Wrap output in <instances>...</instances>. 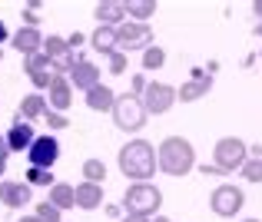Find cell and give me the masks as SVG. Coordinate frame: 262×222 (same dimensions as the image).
<instances>
[{"instance_id": "cell-1", "label": "cell", "mask_w": 262, "mask_h": 222, "mask_svg": "<svg viewBox=\"0 0 262 222\" xmlns=\"http://www.w3.org/2000/svg\"><path fill=\"white\" fill-rule=\"evenodd\" d=\"M120 169H123V176L133 179V183H146V179H153V172L160 169V156H156L153 143L129 140L126 146L120 149Z\"/></svg>"}, {"instance_id": "cell-2", "label": "cell", "mask_w": 262, "mask_h": 222, "mask_svg": "<svg viewBox=\"0 0 262 222\" xmlns=\"http://www.w3.org/2000/svg\"><path fill=\"white\" fill-rule=\"evenodd\" d=\"M156 156H160V172H166V176H186L196 169V149L183 136H166Z\"/></svg>"}, {"instance_id": "cell-3", "label": "cell", "mask_w": 262, "mask_h": 222, "mask_svg": "<svg viewBox=\"0 0 262 222\" xmlns=\"http://www.w3.org/2000/svg\"><path fill=\"white\" fill-rule=\"evenodd\" d=\"M163 206V192L156 189L153 183H133L123 196V209L129 216H143V219H153L156 209Z\"/></svg>"}, {"instance_id": "cell-4", "label": "cell", "mask_w": 262, "mask_h": 222, "mask_svg": "<svg viewBox=\"0 0 262 222\" xmlns=\"http://www.w3.org/2000/svg\"><path fill=\"white\" fill-rule=\"evenodd\" d=\"M246 159H249V146H246L239 136H223V140L212 146V166H216L219 172H236L246 166Z\"/></svg>"}, {"instance_id": "cell-5", "label": "cell", "mask_w": 262, "mask_h": 222, "mask_svg": "<svg viewBox=\"0 0 262 222\" xmlns=\"http://www.w3.org/2000/svg\"><path fill=\"white\" fill-rule=\"evenodd\" d=\"M146 106H143L140 96L133 93H123L116 96V106H113V123L116 129H123V133H136V129H143V123H146Z\"/></svg>"}, {"instance_id": "cell-6", "label": "cell", "mask_w": 262, "mask_h": 222, "mask_svg": "<svg viewBox=\"0 0 262 222\" xmlns=\"http://www.w3.org/2000/svg\"><path fill=\"white\" fill-rule=\"evenodd\" d=\"M246 206V192L239 189V186H216L212 189V196H209V209L216 212L219 219H232V216H239V209Z\"/></svg>"}, {"instance_id": "cell-7", "label": "cell", "mask_w": 262, "mask_h": 222, "mask_svg": "<svg viewBox=\"0 0 262 222\" xmlns=\"http://www.w3.org/2000/svg\"><path fill=\"white\" fill-rule=\"evenodd\" d=\"M176 100H179V90H176V86L160 83V80L146 83V93H143V106H146V113L163 116V113H169V109H173Z\"/></svg>"}, {"instance_id": "cell-8", "label": "cell", "mask_w": 262, "mask_h": 222, "mask_svg": "<svg viewBox=\"0 0 262 222\" xmlns=\"http://www.w3.org/2000/svg\"><path fill=\"white\" fill-rule=\"evenodd\" d=\"M43 53H47V60L53 63V70L60 76H70V70L77 66V57H73L67 37H47L43 40Z\"/></svg>"}, {"instance_id": "cell-9", "label": "cell", "mask_w": 262, "mask_h": 222, "mask_svg": "<svg viewBox=\"0 0 262 222\" xmlns=\"http://www.w3.org/2000/svg\"><path fill=\"white\" fill-rule=\"evenodd\" d=\"M116 37H120V50L129 53V50H149L153 47V30L146 24H120L116 27Z\"/></svg>"}, {"instance_id": "cell-10", "label": "cell", "mask_w": 262, "mask_h": 222, "mask_svg": "<svg viewBox=\"0 0 262 222\" xmlns=\"http://www.w3.org/2000/svg\"><path fill=\"white\" fill-rule=\"evenodd\" d=\"M24 70H27V76H30V83H33L37 90H50L53 76H60L57 70H53V63L47 60L43 50L33 53V57H24Z\"/></svg>"}, {"instance_id": "cell-11", "label": "cell", "mask_w": 262, "mask_h": 222, "mask_svg": "<svg viewBox=\"0 0 262 222\" xmlns=\"http://www.w3.org/2000/svg\"><path fill=\"white\" fill-rule=\"evenodd\" d=\"M27 159H30V166H37V169H50V166L60 159V143H57V136H37V143L30 146Z\"/></svg>"}, {"instance_id": "cell-12", "label": "cell", "mask_w": 262, "mask_h": 222, "mask_svg": "<svg viewBox=\"0 0 262 222\" xmlns=\"http://www.w3.org/2000/svg\"><path fill=\"white\" fill-rule=\"evenodd\" d=\"M30 183H24V179H7V183H0V203L7 206V209H20V206L30 203Z\"/></svg>"}, {"instance_id": "cell-13", "label": "cell", "mask_w": 262, "mask_h": 222, "mask_svg": "<svg viewBox=\"0 0 262 222\" xmlns=\"http://www.w3.org/2000/svg\"><path fill=\"white\" fill-rule=\"evenodd\" d=\"M33 143H37L33 126L27 120H17V116H13V126L7 129V146H10V152H30Z\"/></svg>"}, {"instance_id": "cell-14", "label": "cell", "mask_w": 262, "mask_h": 222, "mask_svg": "<svg viewBox=\"0 0 262 222\" xmlns=\"http://www.w3.org/2000/svg\"><path fill=\"white\" fill-rule=\"evenodd\" d=\"M212 90V76L206 70H192V76L179 86V103H196Z\"/></svg>"}, {"instance_id": "cell-15", "label": "cell", "mask_w": 262, "mask_h": 222, "mask_svg": "<svg viewBox=\"0 0 262 222\" xmlns=\"http://www.w3.org/2000/svg\"><path fill=\"white\" fill-rule=\"evenodd\" d=\"M47 103H50V109H57V113L70 109V103H73V83H70V76H53L50 90H47Z\"/></svg>"}, {"instance_id": "cell-16", "label": "cell", "mask_w": 262, "mask_h": 222, "mask_svg": "<svg viewBox=\"0 0 262 222\" xmlns=\"http://www.w3.org/2000/svg\"><path fill=\"white\" fill-rule=\"evenodd\" d=\"M10 43H13V50H17V53L33 57V53L43 50V33H40L37 27H20V30L10 37Z\"/></svg>"}, {"instance_id": "cell-17", "label": "cell", "mask_w": 262, "mask_h": 222, "mask_svg": "<svg viewBox=\"0 0 262 222\" xmlns=\"http://www.w3.org/2000/svg\"><path fill=\"white\" fill-rule=\"evenodd\" d=\"M70 83L77 90H83V93H90L93 86H100V70H96L86 57H77V66L70 70Z\"/></svg>"}, {"instance_id": "cell-18", "label": "cell", "mask_w": 262, "mask_h": 222, "mask_svg": "<svg viewBox=\"0 0 262 222\" xmlns=\"http://www.w3.org/2000/svg\"><path fill=\"white\" fill-rule=\"evenodd\" d=\"M96 27H120L126 24V4H116V0H106V4H96Z\"/></svg>"}, {"instance_id": "cell-19", "label": "cell", "mask_w": 262, "mask_h": 222, "mask_svg": "<svg viewBox=\"0 0 262 222\" xmlns=\"http://www.w3.org/2000/svg\"><path fill=\"white\" fill-rule=\"evenodd\" d=\"M86 106L93 109V113H113L116 93H113L110 86H103V83H100V86H93V90L86 93Z\"/></svg>"}, {"instance_id": "cell-20", "label": "cell", "mask_w": 262, "mask_h": 222, "mask_svg": "<svg viewBox=\"0 0 262 222\" xmlns=\"http://www.w3.org/2000/svg\"><path fill=\"white\" fill-rule=\"evenodd\" d=\"M47 109H50V106H47V96H40V93H27L24 100H20V106H17V113H13V116H17V120H27V123H30V120H37V116H43Z\"/></svg>"}, {"instance_id": "cell-21", "label": "cell", "mask_w": 262, "mask_h": 222, "mask_svg": "<svg viewBox=\"0 0 262 222\" xmlns=\"http://www.w3.org/2000/svg\"><path fill=\"white\" fill-rule=\"evenodd\" d=\"M90 43H93V50L100 53H116L120 50V37H116V27H96L93 33H90Z\"/></svg>"}, {"instance_id": "cell-22", "label": "cell", "mask_w": 262, "mask_h": 222, "mask_svg": "<svg viewBox=\"0 0 262 222\" xmlns=\"http://www.w3.org/2000/svg\"><path fill=\"white\" fill-rule=\"evenodd\" d=\"M100 203H103V186H96V183H80L77 186V209L93 212V209H100Z\"/></svg>"}, {"instance_id": "cell-23", "label": "cell", "mask_w": 262, "mask_h": 222, "mask_svg": "<svg viewBox=\"0 0 262 222\" xmlns=\"http://www.w3.org/2000/svg\"><path fill=\"white\" fill-rule=\"evenodd\" d=\"M47 199H50L60 212H67V209H73V206H77V189H73V186H67V183H57Z\"/></svg>"}, {"instance_id": "cell-24", "label": "cell", "mask_w": 262, "mask_h": 222, "mask_svg": "<svg viewBox=\"0 0 262 222\" xmlns=\"http://www.w3.org/2000/svg\"><path fill=\"white\" fill-rule=\"evenodd\" d=\"M83 183H96V186L106 183V166H103V159H86L83 163Z\"/></svg>"}, {"instance_id": "cell-25", "label": "cell", "mask_w": 262, "mask_h": 222, "mask_svg": "<svg viewBox=\"0 0 262 222\" xmlns=\"http://www.w3.org/2000/svg\"><path fill=\"white\" fill-rule=\"evenodd\" d=\"M126 13L136 17V24H143V20H149L156 13V4L153 0H149V4H143V0H126Z\"/></svg>"}, {"instance_id": "cell-26", "label": "cell", "mask_w": 262, "mask_h": 222, "mask_svg": "<svg viewBox=\"0 0 262 222\" xmlns=\"http://www.w3.org/2000/svg\"><path fill=\"white\" fill-rule=\"evenodd\" d=\"M24 183H30V186H57V179H53V172L50 169H37V166H30V169L24 172Z\"/></svg>"}, {"instance_id": "cell-27", "label": "cell", "mask_w": 262, "mask_h": 222, "mask_svg": "<svg viewBox=\"0 0 262 222\" xmlns=\"http://www.w3.org/2000/svg\"><path fill=\"white\" fill-rule=\"evenodd\" d=\"M163 63H166V50L163 47H149V50H143V70H163Z\"/></svg>"}, {"instance_id": "cell-28", "label": "cell", "mask_w": 262, "mask_h": 222, "mask_svg": "<svg viewBox=\"0 0 262 222\" xmlns=\"http://www.w3.org/2000/svg\"><path fill=\"white\" fill-rule=\"evenodd\" d=\"M239 172H243L246 183H262V156H249Z\"/></svg>"}, {"instance_id": "cell-29", "label": "cell", "mask_w": 262, "mask_h": 222, "mask_svg": "<svg viewBox=\"0 0 262 222\" xmlns=\"http://www.w3.org/2000/svg\"><path fill=\"white\" fill-rule=\"evenodd\" d=\"M33 216H37L40 222H60V219H63V212H60L50 199H43V203L37 206V212H33Z\"/></svg>"}, {"instance_id": "cell-30", "label": "cell", "mask_w": 262, "mask_h": 222, "mask_svg": "<svg viewBox=\"0 0 262 222\" xmlns=\"http://www.w3.org/2000/svg\"><path fill=\"white\" fill-rule=\"evenodd\" d=\"M106 63H110V73H113V76L126 73V53H123V50L110 53V57H106Z\"/></svg>"}, {"instance_id": "cell-31", "label": "cell", "mask_w": 262, "mask_h": 222, "mask_svg": "<svg viewBox=\"0 0 262 222\" xmlns=\"http://www.w3.org/2000/svg\"><path fill=\"white\" fill-rule=\"evenodd\" d=\"M43 120H47V126H50V129H67V126H70L67 113H57V109H47Z\"/></svg>"}, {"instance_id": "cell-32", "label": "cell", "mask_w": 262, "mask_h": 222, "mask_svg": "<svg viewBox=\"0 0 262 222\" xmlns=\"http://www.w3.org/2000/svg\"><path fill=\"white\" fill-rule=\"evenodd\" d=\"M40 0H33V4H27V10H24V17H27V27H37L40 24Z\"/></svg>"}, {"instance_id": "cell-33", "label": "cell", "mask_w": 262, "mask_h": 222, "mask_svg": "<svg viewBox=\"0 0 262 222\" xmlns=\"http://www.w3.org/2000/svg\"><path fill=\"white\" fill-rule=\"evenodd\" d=\"M7 156H10V146H7V136H0V176L7 169Z\"/></svg>"}, {"instance_id": "cell-34", "label": "cell", "mask_w": 262, "mask_h": 222, "mask_svg": "<svg viewBox=\"0 0 262 222\" xmlns=\"http://www.w3.org/2000/svg\"><path fill=\"white\" fill-rule=\"evenodd\" d=\"M83 33H73V37H67V43H70V50H77V47H83Z\"/></svg>"}, {"instance_id": "cell-35", "label": "cell", "mask_w": 262, "mask_h": 222, "mask_svg": "<svg viewBox=\"0 0 262 222\" xmlns=\"http://www.w3.org/2000/svg\"><path fill=\"white\" fill-rule=\"evenodd\" d=\"M252 13L259 17V33H262V0H259V4H252Z\"/></svg>"}, {"instance_id": "cell-36", "label": "cell", "mask_w": 262, "mask_h": 222, "mask_svg": "<svg viewBox=\"0 0 262 222\" xmlns=\"http://www.w3.org/2000/svg\"><path fill=\"white\" fill-rule=\"evenodd\" d=\"M7 37H10V33H7V24H4V20H0V43H4Z\"/></svg>"}, {"instance_id": "cell-37", "label": "cell", "mask_w": 262, "mask_h": 222, "mask_svg": "<svg viewBox=\"0 0 262 222\" xmlns=\"http://www.w3.org/2000/svg\"><path fill=\"white\" fill-rule=\"evenodd\" d=\"M123 222H153V219H143V216H126Z\"/></svg>"}, {"instance_id": "cell-38", "label": "cell", "mask_w": 262, "mask_h": 222, "mask_svg": "<svg viewBox=\"0 0 262 222\" xmlns=\"http://www.w3.org/2000/svg\"><path fill=\"white\" fill-rule=\"evenodd\" d=\"M17 222H40V219H37V216H20Z\"/></svg>"}, {"instance_id": "cell-39", "label": "cell", "mask_w": 262, "mask_h": 222, "mask_svg": "<svg viewBox=\"0 0 262 222\" xmlns=\"http://www.w3.org/2000/svg\"><path fill=\"white\" fill-rule=\"evenodd\" d=\"M153 222H169V219H163V216H156V219H153Z\"/></svg>"}, {"instance_id": "cell-40", "label": "cell", "mask_w": 262, "mask_h": 222, "mask_svg": "<svg viewBox=\"0 0 262 222\" xmlns=\"http://www.w3.org/2000/svg\"><path fill=\"white\" fill-rule=\"evenodd\" d=\"M243 222H259V219H243Z\"/></svg>"}, {"instance_id": "cell-41", "label": "cell", "mask_w": 262, "mask_h": 222, "mask_svg": "<svg viewBox=\"0 0 262 222\" xmlns=\"http://www.w3.org/2000/svg\"><path fill=\"white\" fill-rule=\"evenodd\" d=\"M0 57H4V50H0Z\"/></svg>"}]
</instances>
